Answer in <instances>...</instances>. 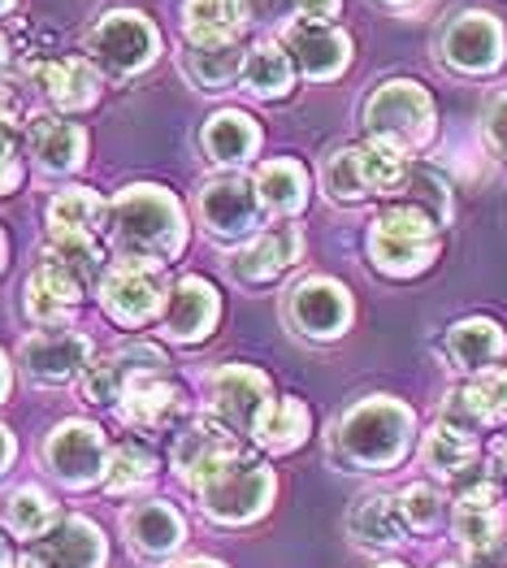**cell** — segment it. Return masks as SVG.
<instances>
[{
    "label": "cell",
    "instance_id": "cell-1",
    "mask_svg": "<svg viewBox=\"0 0 507 568\" xmlns=\"http://www.w3.org/2000/svg\"><path fill=\"white\" fill-rule=\"evenodd\" d=\"M416 417L408 404L391 395H369L352 413H343L329 429V456L356 474L395 469L413 447Z\"/></svg>",
    "mask_w": 507,
    "mask_h": 568
},
{
    "label": "cell",
    "instance_id": "cell-2",
    "mask_svg": "<svg viewBox=\"0 0 507 568\" xmlns=\"http://www.w3.org/2000/svg\"><path fill=\"white\" fill-rule=\"evenodd\" d=\"M109 226L122 247V256H139V261H174L186 243V222L179 200L165 187L139 183L126 187L113 204H109Z\"/></svg>",
    "mask_w": 507,
    "mask_h": 568
},
{
    "label": "cell",
    "instance_id": "cell-3",
    "mask_svg": "<svg viewBox=\"0 0 507 568\" xmlns=\"http://www.w3.org/2000/svg\"><path fill=\"white\" fill-rule=\"evenodd\" d=\"M191 495L200 499V513L217 525H252L270 513L277 495L274 469H265L256 456L239 452L222 469L204 477L200 486H191Z\"/></svg>",
    "mask_w": 507,
    "mask_h": 568
},
{
    "label": "cell",
    "instance_id": "cell-4",
    "mask_svg": "<svg viewBox=\"0 0 507 568\" xmlns=\"http://www.w3.org/2000/svg\"><path fill=\"white\" fill-rule=\"evenodd\" d=\"M373 265L391 278H413L438 256V222L416 204H391L369 226Z\"/></svg>",
    "mask_w": 507,
    "mask_h": 568
},
{
    "label": "cell",
    "instance_id": "cell-5",
    "mask_svg": "<svg viewBox=\"0 0 507 568\" xmlns=\"http://www.w3.org/2000/svg\"><path fill=\"white\" fill-rule=\"evenodd\" d=\"M365 126L377 140L399 143L404 152H413L434 135V100L420 83L408 79H391L369 95L365 104Z\"/></svg>",
    "mask_w": 507,
    "mask_h": 568
},
{
    "label": "cell",
    "instance_id": "cell-6",
    "mask_svg": "<svg viewBox=\"0 0 507 568\" xmlns=\"http://www.w3.org/2000/svg\"><path fill=\"white\" fill-rule=\"evenodd\" d=\"M165 295H170L165 265H156V261L122 256L100 278V304L118 326H148L156 317V308L165 304Z\"/></svg>",
    "mask_w": 507,
    "mask_h": 568
},
{
    "label": "cell",
    "instance_id": "cell-7",
    "mask_svg": "<svg viewBox=\"0 0 507 568\" xmlns=\"http://www.w3.org/2000/svg\"><path fill=\"white\" fill-rule=\"evenodd\" d=\"M274 404V382L252 365H226L209 378V422H217L231 434H247L261 422V413Z\"/></svg>",
    "mask_w": 507,
    "mask_h": 568
},
{
    "label": "cell",
    "instance_id": "cell-8",
    "mask_svg": "<svg viewBox=\"0 0 507 568\" xmlns=\"http://www.w3.org/2000/svg\"><path fill=\"white\" fill-rule=\"evenodd\" d=\"M456 481V542L464 551H490L504 542V490L495 486V477L481 469H464Z\"/></svg>",
    "mask_w": 507,
    "mask_h": 568
},
{
    "label": "cell",
    "instance_id": "cell-9",
    "mask_svg": "<svg viewBox=\"0 0 507 568\" xmlns=\"http://www.w3.org/2000/svg\"><path fill=\"white\" fill-rule=\"evenodd\" d=\"M44 460L57 474V481H65L70 490H88L104 477V465H109L104 429L92 422H79V417L52 426V434L44 438Z\"/></svg>",
    "mask_w": 507,
    "mask_h": 568
},
{
    "label": "cell",
    "instance_id": "cell-10",
    "mask_svg": "<svg viewBox=\"0 0 507 568\" xmlns=\"http://www.w3.org/2000/svg\"><path fill=\"white\" fill-rule=\"evenodd\" d=\"M104 560H109L104 529L79 513H70L48 534L27 542V556L18 568H104Z\"/></svg>",
    "mask_w": 507,
    "mask_h": 568
},
{
    "label": "cell",
    "instance_id": "cell-11",
    "mask_svg": "<svg viewBox=\"0 0 507 568\" xmlns=\"http://www.w3.org/2000/svg\"><path fill=\"white\" fill-rule=\"evenodd\" d=\"M88 48H92L95 65H104L109 74H135L156 57V31L148 27V18L118 9L95 22Z\"/></svg>",
    "mask_w": 507,
    "mask_h": 568
},
{
    "label": "cell",
    "instance_id": "cell-12",
    "mask_svg": "<svg viewBox=\"0 0 507 568\" xmlns=\"http://www.w3.org/2000/svg\"><path fill=\"white\" fill-rule=\"evenodd\" d=\"M195 209H200V222L222 239H239L252 235L256 222H261V195H256V183H247L243 174H222L213 183H204L200 195H195Z\"/></svg>",
    "mask_w": 507,
    "mask_h": 568
},
{
    "label": "cell",
    "instance_id": "cell-13",
    "mask_svg": "<svg viewBox=\"0 0 507 568\" xmlns=\"http://www.w3.org/2000/svg\"><path fill=\"white\" fill-rule=\"evenodd\" d=\"M286 317L308 338H334L352 322V295L334 278H304L286 300Z\"/></svg>",
    "mask_w": 507,
    "mask_h": 568
},
{
    "label": "cell",
    "instance_id": "cell-14",
    "mask_svg": "<svg viewBox=\"0 0 507 568\" xmlns=\"http://www.w3.org/2000/svg\"><path fill=\"white\" fill-rule=\"evenodd\" d=\"M239 452H243L239 434L222 429L217 422H195V426H186L183 434L174 438L170 469H174V474H179V481L191 490V486H200V481L213 474V469H222L226 460H234Z\"/></svg>",
    "mask_w": 507,
    "mask_h": 568
},
{
    "label": "cell",
    "instance_id": "cell-15",
    "mask_svg": "<svg viewBox=\"0 0 507 568\" xmlns=\"http://www.w3.org/2000/svg\"><path fill=\"white\" fill-rule=\"evenodd\" d=\"M122 534H126V547L143 560H170L186 542V521L174 504L148 499L122 513Z\"/></svg>",
    "mask_w": 507,
    "mask_h": 568
},
{
    "label": "cell",
    "instance_id": "cell-16",
    "mask_svg": "<svg viewBox=\"0 0 507 568\" xmlns=\"http://www.w3.org/2000/svg\"><path fill=\"white\" fill-rule=\"evenodd\" d=\"M443 57L456 65V70H468V74H486L504 61V31L490 13H460L447 36H443Z\"/></svg>",
    "mask_w": 507,
    "mask_h": 568
},
{
    "label": "cell",
    "instance_id": "cell-17",
    "mask_svg": "<svg viewBox=\"0 0 507 568\" xmlns=\"http://www.w3.org/2000/svg\"><path fill=\"white\" fill-rule=\"evenodd\" d=\"M92 343L79 331H40L22 343V365L36 382H70L88 369Z\"/></svg>",
    "mask_w": 507,
    "mask_h": 568
},
{
    "label": "cell",
    "instance_id": "cell-18",
    "mask_svg": "<svg viewBox=\"0 0 507 568\" xmlns=\"http://www.w3.org/2000/svg\"><path fill=\"white\" fill-rule=\"evenodd\" d=\"M304 252L300 226H274L265 235H256L247 247H239L231 256V278L239 283H274L277 274H286Z\"/></svg>",
    "mask_w": 507,
    "mask_h": 568
},
{
    "label": "cell",
    "instance_id": "cell-19",
    "mask_svg": "<svg viewBox=\"0 0 507 568\" xmlns=\"http://www.w3.org/2000/svg\"><path fill=\"white\" fill-rule=\"evenodd\" d=\"M222 317V300L204 278H179L165 295V334L179 343H195L213 334Z\"/></svg>",
    "mask_w": 507,
    "mask_h": 568
},
{
    "label": "cell",
    "instance_id": "cell-20",
    "mask_svg": "<svg viewBox=\"0 0 507 568\" xmlns=\"http://www.w3.org/2000/svg\"><path fill=\"white\" fill-rule=\"evenodd\" d=\"M183 408V395L179 386L165 378V374H139L122 386L118 395V413L131 429H161L170 426Z\"/></svg>",
    "mask_w": 507,
    "mask_h": 568
},
{
    "label": "cell",
    "instance_id": "cell-21",
    "mask_svg": "<svg viewBox=\"0 0 507 568\" xmlns=\"http://www.w3.org/2000/svg\"><path fill=\"white\" fill-rule=\"evenodd\" d=\"M286 52H291V65H300L308 79H334L347 65L352 44L343 31L325 22H300L286 31Z\"/></svg>",
    "mask_w": 507,
    "mask_h": 568
},
{
    "label": "cell",
    "instance_id": "cell-22",
    "mask_svg": "<svg viewBox=\"0 0 507 568\" xmlns=\"http://www.w3.org/2000/svg\"><path fill=\"white\" fill-rule=\"evenodd\" d=\"M31 74H36V83L48 92V100L57 109H65V113L88 109V104H95V95H100V74H95L92 61H83V57H61V61L31 65Z\"/></svg>",
    "mask_w": 507,
    "mask_h": 568
},
{
    "label": "cell",
    "instance_id": "cell-23",
    "mask_svg": "<svg viewBox=\"0 0 507 568\" xmlns=\"http://www.w3.org/2000/svg\"><path fill=\"white\" fill-rule=\"evenodd\" d=\"M347 534L356 547H373V551H391L399 542H408V525L399 513V499L391 495H365L356 499V508L347 513Z\"/></svg>",
    "mask_w": 507,
    "mask_h": 568
},
{
    "label": "cell",
    "instance_id": "cell-24",
    "mask_svg": "<svg viewBox=\"0 0 507 568\" xmlns=\"http://www.w3.org/2000/svg\"><path fill=\"white\" fill-rule=\"evenodd\" d=\"M27 143H31L36 161H40V170H48V174H70V170H79V165H83V152H88L83 126L61 122V118H31Z\"/></svg>",
    "mask_w": 507,
    "mask_h": 568
},
{
    "label": "cell",
    "instance_id": "cell-25",
    "mask_svg": "<svg viewBox=\"0 0 507 568\" xmlns=\"http://www.w3.org/2000/svg\"><path fill=\"white\" fill-rule=\"evenodd\" d=\"M104 217H109V209L100 204L95 191L65 187V191H57L52 204H48V235H52V243H65V239H95Z\"/></svg>",
    "mask_w": 507,
    "mask_h": 568
},
{
    "label": "cell",
    "instance_id": "cell-26",
    "mask_svg": "<svg viewBox=\"0 0 507 568\" xmlns=\"http://www.w3.org/2000/svg\"><path fill=\"white\" fill-rule=\"evenodd\" d=\"M504 347L507 338L499 331V322H486V317H468V322L452 326V334H447V356L456 361V369H464V374L495 369Z\"/></svg>",
    "mask_w": 507,
    "mask_h": 568
},
{
    "label": "cell",
    "instance_id": "cell-27",
    "mask_svg": "<svg viewBox=\"0 0 507 568\" xmlns=\"http://www.w3.org/2000/svg\"><path fill=\"white\" fill-rule=\"evenodd\" d=\"M79 300H83V283H79V278H70L65 270L48 265V261L31 274V278H27V313H31L40 326L61 322Z\"/></svg>",
    "mask_w": 507,
    "mask_h": 568
},
{
    "label": "cell",
    "instance_id": "cell-28",
    "mask_svg": "<svg viewBox=\"0 0 507 568\" xmlns=\"http://www.w3.org/2000/svg\"><path fill=\"white\" fill-rule=\"evenodd\" d=\"M308 429H313L308 404L295 399V395H286V399H274V404L261 413V422H256V429H252V438H256L265 452L286 456V452H295V447L308 438Z\"/></svg>",
    "mask_w": 507,
    "mask_h": 568
},
{
    "label": "cell",
    "instance_id": "cell-29",
    "mask_svg": "<svg viewBox=\"0 0 507 568\" xmlns=\"http://www.w3.org/2000/svg\"><path fill=\"white\" fill-rule=\"evenodd\" d=\"M200 143H204V152H209L213 161H222V165H243V161L256 152L261 131H256V122H252L247 113L222 109L217 118H209V126H204Z\"/></svg>",
    "mask_w": 507,
    "mask_h": 568
},
{
    "label": "cell",
    "instance_id": "cell-30",
    "mask_svg": "<svg viewBox=\"0 0 507 568\" xmlns=\"http://www.w3.org/2000/svg\"><path fill=\"white\" fill-rule=\"evenodd\" d=\"M356 161H361V174H365V187L369 195H399L404 179H408V152L399 143L377 140L369 135L365 143H356Z\"/></svg>",
    "mask_w": 507,
    "mask_h": 568
},
{
    "label": "cell",
    "instance_id": "cell-31",
    "mask_svg": "<svg viewBox=\"0 0 507 568\" xmlns=\"http://www.w3.org/2000/svg\"><path fill=\"white\" fill-rule=\"evenodd\" d=\"M247 18L243 0H186L183 4V27L191 44H217V40H234L239 22Z\"/></svg>",
    "mask_w": 507,
    "mask_h": 568
},
{
    "label": "cell",
    "instance_id": "cell-32",
    "mask_svg": "<svg viewBox=\"0 0 507 568\" xmlns=\"http://www.w3.org/2000/svg\"><path fill=\"white\" fill-rule=\"evenodd\" d=\"M420 460H425V469H434L438 477H460L464 469L477 465V438L456 426H447V422H438L425 434V443H420Z\"/></svg>",
    "mask_w": 507,
    "mask_h": 568
},
{
    "label": "cell",
    "instance_id": "cell-33",
    "mask_svg": "<svg viewBox=\"0 0 507 568\" xmlns=\"http://www.w3.org/2000/svg\"><path fill=\"white\" fill-rule=\"evenodd\" d=\"M256 195L270 213H300L308 200V174L300 161H265L256 174Z\"/></svg>",
    "mask_w": 507,
    "mask_h": 568
},
{
    "label": "cell",
    "instance_id": "cell-34",
    "mask_svg": "<svg viewBox=\"0 0 507 568\" xmlns=\"http://www.w3.org/2000/svg\"><path fill=\"white\" fill-rule=\"evenodd\" d=\"M57 521H61V513H57L52 495L40 490V486H18V490L9 495V504H4V529H9L13 538H22V542L48 534Z\"/></svg>",
    "mask_w": 507,
    "mask_h": 568
},
{
    "label": "cell",
    "instance_id": "cell-35",
    "mask_svg": "<svg viewBox=\"0 0 507 568\" xmlns=\"http://www.w3.org/2000/svg\"><path fill=\"white\" fill-rule=\"evenodd\" d=\"M152 474H156V452H152L148 443L126 438V443H118V447L109 452V465H104L100 486H104L109 495H131L139 486H148Z\"/></svg>",
    "mask_w": 507,
    "mask_h": 568
},
{
    "label": "cell",
    "instance_id": "cell-36",
    "mask_svg": "<svg viewBox=\"0 0 507 568\" xmlns=\"http://www.w3.org/2000/svg\"><path fill=\"white\" fill-rule=\"evenodd\" d=\"M243 79L261 100H282L291 92V52H286V44L261 40L243 61Z\"/></svg>",
    "mask_w": 507,
    "mask_h": 568
},
{
    "label": "cell",
    "instance_id": "cell-37",
    "mask_svg": "<svg viewBox=\"0 0 507 568\" xmlns=\"http://www.w3.org/2000/svg\"><path fill=\"white\" fill-rule=\"evenodd\" d=\"M247 52L239 48V40H217V44H191L186 52V70L195 83L204 88H226L231 79H239Z\"/></svg>",
    "mask_w": 507,
    "mask_h": 568
},
{
    "label": "cell",
    "instance_id": "cell-38",
    "mask_svg": "<svg viewBox=\"0 0 507 568\" xmlns=\"http://www.w3.org/2000/svg\"><path fill=\"white\" fill-rule=\"evenodd\" d=\"M44 261L48 265H57V270H65L70 278H79L83 286L104 278V252H100V243H95V239H65V243H48Z\"/></svg>",
    "mask_w": 507,
    "mask_h": 568
},
{
    "label": "cell",
    "instance_id": "cell-39",
    "mask_svg": "<svg viewBox=\"0 0 507 568\" xmlns=\"http://www.w3.org/2000/svg\"><path fill=\"white\" fill-rule=\"evenodd\" d=\"M399 195H408V204L425 209L438 226H447V222H452V187H447V179H443L438 170L413 165V170H408V179H404V187H399Z\"/></svg>",
    "mask_w": 507,
    "mask_h": 568
},
{
    "label": "cell",
    "instance_id": "cell-40",
    "mask_svg": "<svg viewBox=\"0 0 507 568\" xmlns=\"http://www.w3.org/2000/svg\"><path fill=\"white\" fill-rule=\"evenodd\" d=\"M325 187H329L334 200H347V204H356V200L369 195L365 174H361V161H356V143L329 152V161H325Z\"/></svg>",
    "mask_w": 507,
    "mask_h": 568
},
{
    "label": "cell",
    "instance_id": "cell-41",
    "mask_svg": "<svg viewBox=\"0 0 507 568\" xmlns=\"http://www.w3.org/2000/svg\"><path fill=\"white\" fill-rule=\"evenodd\" d=\"M399 513H404V525L408 534H429L434 525L443 521V495L425 481H413L399 490Z\"/></svg>",
    "mask_w": 507,
    "mask_h": 568
},
{
    "label": "cell",
    "instance_id": "cell-42",
    "mask_svg": "<svg viewBox=\"0 0 507 568\" xmlns=\"http://www.w3.org/2000/svg\"><path fill=\"white\" fill-rule=\"evenodd\" d=\"M122 386H126V378H122V369L113 365V356H100V361H92V365L83 369V399H88V404H118Z\"/></svg>",
    "mask_w": 507,
    "mask_h": 568
},
{
    "label": "cell",
    "instance_id": "cell-43",
    "mask_svg": "<svg viewBox=\"0 0 507 568\" xmlns=\"http://www.w3.org/2000/svg\"><path fill=\"white\" fill-rule=\"evenodd\" d=\"M473 386L481 390V399L490 404V413L499 417V422H507V369H481L477 378H473Z\"/></svg>",
    "mask_w": 507,
    "mask_h": 568
},
{
    "label": "cell",
    "instance_id": "cell-44",
    "mask_svg": "<svg viewBox=\"0 0 507 568\" xmlns=\"http://www.w3.org/2000/svg\"><path fill=\"white\" fill-rule=\"evenodd\" d=\"M481 126H486V143H490L499 156H507V95H495V100H490Z\"/></svg>",
    "mask_w": 507,
    "mask_h": 568
},
{
    "label": "cell",
    "instance_id": "cell-45",
    "mask_svg": "<svg viewBox=\"0 0 507 568\" xmlns=\"http://www.w3.org/2000/svg\"><path fill=\"white\" fill-rule=\"evenodd\" d=\"M18 143V104L13 95H0V156H13Z\"/></svg>",
    "mask_w": 507,
    "mask_h": 568
},
{
    "label": "cell",
    "instance_id": "cell-46",
    "mask_svg": "<svg viewBox=\"0 0 507 568\" xmlns=\"http://www.w3.org/2000/svg\"><path fill=\"white\" fill-rule=\"evenodd\" d=\"M300 4V13L308 18V22H325L329 27V18L338 13V0H295Z\"/></svg>",
    "mask_w": 507,
    "mask_h": 568
},
{
    "label": "cell",
    "instance_id": "cell-47",
    "mask_svg": "<svg viewBox=\"0 0 507 568\" xmlns=\"http://www.w3.org/2000/svg\"><path fill=\"white\" fill-rule=\"evenodd\" d=\"M18 183H22V165H18V156H0V195H9Z\"/></svg>",
    "mask_w": 507,
    "mask_h": 568
},
{
    "label": "cell",
    "instance_id": "cell-48",
    "mask_svg": "<svg viewBox=\"0 0 507 568\" xmlns=\"http://www.w3.org/2000/svg\"><path fill=\"white\" fill-rule=\"evenodd\" d=\"M243 4H247V18H277L286 13L291 0H243Z\"/></svg>",
    "mask_w": 507,
    "mask_h": 568
},
{
    "label": "cell",
    "instance_id": "cell-49",
    "mask_svg": "<svg viewBox=\"0 0 507 568\" xmlns=\"http://www.w3.org/2000/svg\"><path fill=\"white\" fill-rule=\"evenodd\" d=\"M9 465H13V434L0 426V474H4Z\"/></svg>",
    "mask_w": 507,
    "mask_h": 568
},
{
    "label": "cell",
    "instance_id": "cell-50",
    "mask_svg": "<svg viewBox=\"0 0 507 568\" xmlns=\"http://www.w3.org/2000/svg\"><path fill=\"white\" fill-rule=\"evenodd\" d=\"M174 568H226L222 560H209V556H191V560H183V565H174Z\"/></svg>",
    "mask_w": 507,
    "mask_h": 568
},
{
    "label": "cell",
    "instance_id": "cell-51",
    "mask_svg": "<svg viewBox=\"0 0 507 568\" xmlns=\"http://www.w3.org/2000/svg\"><path fill=\"white\" fill-rule=\"evenodd\" d=\"M9 395V365H4V356H0V399Z\"/></svg>",
    "mask_w": 507,
    "mask_h": 568
},
{
    "label": "cell",
    "instance_id": "cell-52",
    "mask_svg": "<svg viewBox=\"0 0 507 568\" xmlns=\"http://www.w3.org/2000/svg\"><path fill=\"white\" fill-rule=\"evenodd\" d=\"M0 568H13V556H9V542L0 538Z\"/></svg>",
    "mask_w": 507,
    "mask_h": 568
},
{
    "label": "cell",
    "instance_id": "cell-53",
    "mask_svg": "<svg viewBox=\"0 0 507 568\" xmlns=\"http://www.w3.org/2000/svg\"><path fill=\"white\" fill-rule=\"evenodd\" d=\"M4 256H9V243H4V231H0V270H4Z\"/></svg>",
    "mask_w": 507,
    "mask_h": 568
},
{
    "label": "cell",
    "instance_id": "cell-54",
    "mask_svg": "<svg viewBox=\"0 0 507 568\" xmlns=\"http://www.w3.org/2000/svg\"><path fill=\"white\" fill-rule=\"evenodd\" d=\"M499 465H504V469H507V438H504V443H499Z\"/></svg>",
    "mask_w": 507,
    "mask_h": 568
},
{
    "label": "cell",
    "instance_id": "cell-55",
    "mask_svg": "<svg viewBox=\"0 0 507 568\" xmlns=\"http://www.w3.org/2000/svg\"><path fill=\"white\" fill-rule=\"evenodd\" d=\"M382 4H413V0H382Z\"/></svg>",
    "mask_w": 507,
    "mask_h": 568
},
{
    "label": "cell",
    "instance_id": "cell-56",
    "mask_svg": "<svg viewBox=\"0 0 507 568\" xmlns=\"http://www.w3.org/2000/svg\"><path fill=\"white\" fill-rule=\"evenodd\" d=\"M4 52H9V48H4V40H0V65H4Z\"/></svg>",
    "mask_w": 507,
    "mask_h": 568
},
{
    "label": "cell",
    "instance_id": "cell-57",
    "mask_svg": "<svg viewBox=\"0 0 507 568\" xmlns=\"http://www.w3.org/2000/svg\"><path fill=\"white\" fill-rule=\"evenodd\" d=\"M377 568H404V565H377Z\"/></svg>",
    "mask_w": 507,
    "mask_h": 568
},
{
    "label": "cell",
    "instance_id": "cell-58",
    "mask_svg": "<svg viewBox=\"0 0 507 568\" xmlns=\"http://www.w3.org/2000/svg\"><path fill=\"white\" fill-rule=\"evenodd\" d=\"M4 4H9V0H0V9H4Z\"/></svg>",
    "mask_w": 507,
    "mask_h": 568
},
{
    "label": "cell",
    "instance_id": "cell-59",
    "mask_svg": "<svg viewBox=\"0 0 507 568\" xmlns=\"http://www.w3.org/2000/svg\"><path fill=\"white\" fill-rule=\"evenodd\" d=\"M443 568H460V565H443Z\"/></svg>",
    "mask_w": 507,
    "mask_h": 568
}]
</instances>
